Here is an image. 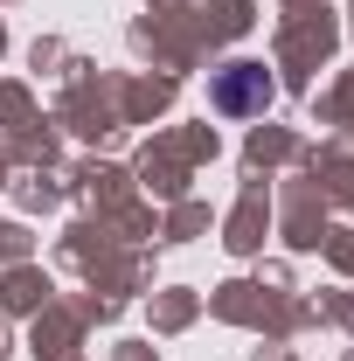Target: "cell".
<instances>
[{
	"label": "cell",
	"instance_id": "obj_1",
	"mask_svg": "<svg viewBox=\"0 0 354 361\" xmlns=\"http://www.w3.org/2000/svg\"><path fill=\"white\" fill-rule=\"evenodd\" d=\"M209 104L229 111V118L264 111V104H271V77L257 70V63H229V70H216V84H209Z\"/></svg>",
	"mask_w": 354,
	"mask_h": 361
}]
</instances>
